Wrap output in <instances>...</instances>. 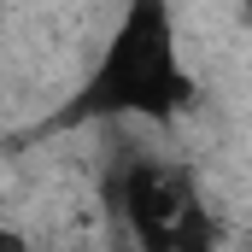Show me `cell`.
I'll use <instances>...</instances> for the list:
<instances>
[{
    "label": "cell",
    "instance_id": "obj_4",
    "mask_svg": "<svg viewBox=\"0 0 252 252\" xmlns=\"http://www.w3.org/2000/svg\"><path fill=\"white\" fill-rule=\"evenodd\" d=\"M241 12H247V18H252V0H241Z\"/></svg>",
    "mask_w": 252,
    "mask_h": 252
},
{
    "label": "cell",
    "instance_id": "obj_3",
    "mask_svg": "<svg viewBox=\"0 0 252 252\" xmlns=\"http://www.w3.org/2000/svg\"><path fill=\"white\" fill-rule=\"evenodd\" d=\"M0 252H30V241H24L18 229H0Z\"/></svg>",
    "mask_w": 252,
    "mask_h": 252
},
{
    "label": "cell",
    "instance_id": "obj_1",
    "mask_svg": "<svg viewBox=\"0 0 252 252\" xmlns=\"http://www.w3.org/2000/svg\"><path fill=\"white\" fill-rule=\"evenodd\" d=\"M188 106H193V76L182 64V47H176L170 0H124V18H118L106 53L82 76V88L64 100L53 129L112 124V118L176 124Z\"/></svg>",
    "mask_w": 252,
    "mask_h": 252
},
{
    "label": "cell",
    "instance_id": "obj_2",
    "mask_svg": "<svg viewBox=\"0 0 252 252\" xmlns=\"http://www.w3.org/2000/svg\"><path fill=\"white\" fill-rule=\"evenodd\" d=\"M118 217L135 252H217V217L182 164L129 158L118 170Z\"/></svg>",
    "mask_w": 252,
    "mask_h": 252
}]
</instances>
